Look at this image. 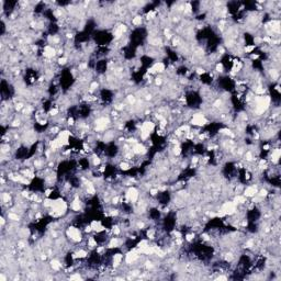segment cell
<instances>
[{
  "label": "cell",
  "mask_w": 281,
  "mask_h": 281,
  "mask_svg": "<svg viewBox=\"0 0 281 281\" xmlns=\"http://www.w3.org/2000/svg\"><path fill=\"white\" fill-rule=\"evenodd\" d=\"M66 235L69 240L74 242V243H80L84 240V237H82V233L81 231L76 226H69L66 231Z\"/></svg>",
  "instance_id": "6da1fadb"
},
{
  "label": "cell",
  "mask_w": 281,
  "mask_h": 281,
  "mask_svg": "<svg viewBox=\"0 0 281 281\" xmlns=\"http://www.w3.org/2000/svg\"><path fill=\"white\" fill-rule=\"evenodd\" d=\"M190 123L191 125H193V126L202 127L204 125L209 124V120L205 118V115L202 112H198V113L192 114V117L190 119Z\"/></svg>",
  "instance_id": "7a4b0ae2"
},
{
  "label": "cell",
  "mask_w": 281,
  "mask_h": 281,
  "mask_svg": "<svg viewBox=\"0 0 281 281\" xmlns=\"http://www.w3.org/2000/svg\"><path fill=\"white\" fill-rule=\"evenodd\" d=\"M138 198H140V191L137 190L135 187H130L125 193V200H126L125 203L134 204L137 202Z\"/></svg>",
  "instance_id": "3957f363"
},
{
  "label": "cell",
  "mask_w": 281,
  "mask_h": 281,
  "mask_svg": "<svg viewBox=\"0 0 281 281\" xmlns=\"http://www.w3.org/2000/svg\"><path fill=\"white\" fill-rule=\"evenodd\" d=\"M257 191H258L257 185L247 186L246 188H244V190H243V195H245L246 198H253V197H255V195H257Z\"/></svg>",
  "instance_id": "277c9868"
},
{
  "label": "cell",
  "mask_w": 281,
  "mask_h": 281,
  "mask_svg": "<svg viewBox=\"0 0 281 281\" xmlns=\"http://www.w3.org/2000/svg\"><path fill=\"white\" fill-rule=\"evenodd\" d=\"M147 147H146L144 144H140V143H136L133 145L132 147V152L134 153L135 155H138V156H142V155H145L147 153Z\"/></svg>",
  "instance_id": "5b68a950"
},
{
  "label": "cell",
  "mask_w": 281,
  "mask_h": 281,
  "mask_svg": "<svg viewBox=\"0 0 281 281\" xmlns=\"http://www.w3.org/2000/svg\"><path fill=\"white\" fill-rule=\"evenodd\" d=\"M281 156V150L279 147H276L271 150V153L269 154V160L271 162L273 165H277L279 163V159H280Z\"/></svg>",
  "instance_id": "8992f818"
},
{
  "label": "cell",
  "mask_w": 281,
  "mask_h": 281,
  "mask_svg": "<svg viewBox=\"0 0 281 281\" xmlns=\"http://www.w3.org/2000/svg\"><path fill=\"white\" fill-rule=\"evenodd\" d=\"M91 227H92V231L96 232V233H102V232L105 231V227L102 225V223L100 221H97V220H93L92 222L90 223Z\"/></svg>",
  "instance_id": "52a82bcc"
},
{
  "label": "cell",
  "mask_w": 281,
  "mask_h": 281,
  "mask_svg": "<svg viewBox=\"0 0 281 281\" xmlns=\"http://www.w3.org/2000/svg\"><path fill=\"white\" fill-rule=\"evenodd\" d=\"M140 130H142V131L148 132V133H152V132L155 130V123L153 122V121H145V122L142 123Z\"/></svg>",
  "instance_id": "ba28073f"
},
{
  "label": "cell",
  "mask_w": 281,
  "mask_h": 281,
  "mask_svg": "<svg viewBox=\"0 0 281 281\" xmlns=\"http://www.w3.org/2000/svg\"><path fill=\"white\" fill-rule=\"evenodd\" d=\"M123 261V254L118 253V254H114L112 256V266L114 268H118L121 266V263Z\"/></svg>",
  "instance_id": "9c48e42d"
},
{
  "label": "cell",
  "mask_w": 281,
  "mask_h": 281,
  "mask_svg": "<svg viewBox=\"0 0 281 281\" xmlns=\"http://www.w3.org/2000/svg\"><path fill=\"white\" fill-rule=\"evenodd\" d=\"M87 256H88V251H87L86 249H84V248H78V249H76V251L74 253L73 258L84 259V258H86Z\"/></svg>",
  "instance_id": "30bf717a"
},
{
  "label": "cell",
  "mask_w": 281,
  "mask_h": 281,
  "mask_svg": "<svg viewBox=\"0 0 281 281\" xmlns=\"http://www.w3.org/2000/svg\"><path fill=\"white\" fill-rule=\"evenodd\" d=\"M152 67H153V69L155 70L156 74H163L166 70V66H165V64L163 62H156Z\"/></svg>",
  "instance_id": "8fae6325"
},
{
  "label": "cell",
  "mask_w": 281,
  "mask_h": 281,
  "mask_svg": "<svg viewBox=\"0 0 281 281\" xmlns=\"http://www.w3.org/2000/svg\"><path fill=\"white\" fill-rule=\"evenodd\" d=\"M50 266L54 271H59L63 268V263H60L58 259H52L50 263Z\"/></svg>",
  "instance_id": "7c38bea8"
},
{
  "label": "cell",
  "mask_w": 281,
  "mask_h": 281,
  "mask_svg": "<svg viewBox=\"0 0 281 281\" xmlns=\"http://www.w3.org/2000/svg\"><path fill=\"white\" fill-rule=\"evenodd\" d=\"M120 245H121V240L118 237H112L107 247L108 248H118V247H120Z\"/></svg>",
  "instance_id": "4fadbf2b"
},
{
  "label": "cell",
  "mask_w": 281,
  "mask_h": 281,
  "mask_svg": "<svg viewBox=\"0 0 281 281\" xmlns=\"http://www.w3.org/2000/svg\"><path fill=\"white\" fill-rule=\"evenodd\" d=\"M87 246H88L90 249L97 248V247H98V242H97V238H95L93 236L88 237V240H87Z\"/></svg>",
  "instance_id": "5bb4252c"
},
{
  "label": "cell",
  "mask_w": 281,
  "mask_h": 281,
  "mask_svg": "<svg viewBox=\"0 0 281 281\" xmlns=\"http://www.w3.org/2000/svg\"><path fill=\"white\" fill-rule=\"evenodd\" d=\"M143 20H144V18H143L140 14H137V15H135V17L131 20L132 25H134V27H140V24L143 23Z\"/></svg>",
  "instance_id": "9a60e30c"
},
{
  "label": "cell",
  "mask_w": 281,
  "mask_h": 281,
  "mask_svg": "<svg viewBox=\"0 0 281 281\" xmlns=\"http://www.w3.org/2000/svg\"><path fill=\"white\" fill-rule=\"evenodd\" d=\"M90 162H91V165H92L93 167H98L100 164H101V158H100L97 154H93L91 156Z\"/></svg>",
  "instance_id": "2e32d148"
},
{
  "label": "cell",
  "mask_w": 281,
  "mask_h": 281,
  "mask_svg": "<svg viewBox=\"0 0 281 281\" xmlns=\"http://www.w3.org/2000/svg\"><path fill=\"white\" fill-rule=\"evenodd\" d=\"M119 167H120V169L121 170H123V171H127V170H130L131 169V164L129 163L127 160H123V162H120V164H119Z\"/></svg>",
  "instance_id": "e0dca14e"
},
{
  "label": "cell",
  "mask_w": 281,
  "mask_h": 281,
  "mask_svg": "<svg viewBox=\"0 0 281 281\" xmlns=\"http://www.w3.org/2000/svg\"><path fill=\"white\" fill-rule=\"evenodd\" d=\"M7 216H8V220H10V221H13V222H19V221H20V216H19L18 213H15L14 211L9 212V213L7 214Z\"/></svg>",
  "instance_id": "ac0fdd59"
},
{
  "label": "cell",
  "mask_w": 281,
  "mask_h": 281,
  "mask_svg": "<svg viewBox=\"0 0 281 281\" xmlns=\"http://www.w3.org/2000/svg\"><path fill=\"white\" fill-rule=\"evenodd\" d=\"M1 200H2V204H9V202L11 201V195L9 192H2Z\"/></svg>",
  "instance_id": "d6986e66"
},
{
  "label": "cell",
  "mask_w": 281,
  "mask_h": 281,
  "mask_svg": "<svg viewBox=\"0 0 281 281\" xmlns=\"http://www.w3.org/2000/svg\"><path fill=\"white\" fill-rule=\"evenodd\" d=\"M156 230H154V228H148L147 231H146V236H147V238L148 240H155L156 238Z\"/></svg>",
  "instance_id": "ffe728a7"
},
{
  "label": "cell",
  "mask_w": 281,
  "mask_h": 281,
  "mask_svg": "<svg viewBox=\"0 0 281 281\" xmlns=\"http://www.w3.org/2000/svg\"><path fill=\"white\" fill-rule=\"evenodd\" d=\"M147 246H150L148 240H140V242L137 243L136 248H138V249H143V248H145V247H147Z\"/></svg>",
  "instance_id": "44dd1931"
},
{
  "label": "cell",
  "mask_w": 281,
  "mask_h": 281,
  "mask_svg": "<svg viewBox=\"0 0 281 281\" xmlns=\"http://www.w3.org/2000/svg\"><path fill=\"white\" fill-rule=\"evenodd\" d=\"M68 63V58L66 56H59L57 59V65L58 66H65Z\"/></svg>",
  "instance_id": "7402d4cb"
},
{
  "label": "cell",
  "mask_w": 281,
  "mask_h": 281,
  "mask_svg": "<svg viewBox=\"0 0 281 281\" xmlns=\"http://www.w3.org/2000/svg\"><path fill=\"white\" fill-rule=\"evenodd\" d=\"M255 48H256V44H253V45H246L244 47L243 52H244V53H247V54H251Z\"/></svg>",
  "instance_id": "603a6c76"
},
{
  "label": "cell",
  "mask_w": 281,
  "mask_h": 281,
  "mask_svg": "<svg viewBox=\"0 0 281 281\" xmlns=\"http://www.w3.org/2000/svg\"><path fill=\"white\" fill-rule=\"evenodd\" d=\"M126 101L127 103L130 104V105H134V104L136 103V98L134 95H129L126 97Z\"/></svg>",
  "instance_id": "cb8c5ba5"
},
{
  "label": "cell",
  "mask_w": 281,
  "mask_h": 281,
  "mask_svg": "<svg viewBox=\"0 0 281 281\" xmlns=\"http://www.w3.org/2000/svg\"><path fill=\"white\" fill-rule=\"evenodd\" d=\"M111 232H112V234H113L114 236H118V235H120V234H121V228H120V226L115 225V226L112 227Z\"/></svg>",
  "instance_id": "d4e9b609"
},
{
  "label": "cell",
  "mask_w": 281,
  "mask_h": 281,
  "mask_svg": "<svg viewBox=\"0 0 281 281\" xmlns=\"http://www.w3.org/2000/svg\"><path fill=\"white\" fill-rule=\"evenodd\" d=\"M215 68H216V72L218 73H223L224 72V65L222 63H218L215 65Z\"/></svg>",
  "instance_id": "484cf974"
},
{
  "label": "cell",
  "mask_w": 281,
  "mask_h": 281,
  "mask_svg": "<svg viewBox=\"0 0 281 281\" xmlns=\"http://www.w3.org/2000/svg\"><path fill=\"white\" fill-rule=\"evenodd\" d=\"M195 238V233H190V234H187L186 235V240L187 242H192Z\"/></svg>",
  "instance_id": "4316f807"
},
{
  "label": "cell",
  "mask_w": 281,
  "mask_h": 281,
  "mask_svg": "<svg viewBox=\"0 0 281 281\" xmlns=\"http://www.w3.org/2000/svg\"><path fill=\"white\" fill-rule=\"evenodd\" d=\"M163 81H164V80H163V78H162V77H156V78H155V85H156V86H160V85L163 84Z\"/></svg>",
  "instance_id": "83f0119b"
},
{
  "label": "cell",
  "mask_w": 281,
  "mask_h": 281,
  "mask_svg": "<svg viewBox=\"0 0 281 281\" xmlns=\"http://www.w3.org/2000/svg\"><path fill=\"white\" fill-rule=\"evenodd\" d=\"M0 280H1V281H6V280H7V277H6L5 275H4V272H1V273H0Z\"/></svg>",
  "instance_id": "f1b7e54d"
},
{
  "label": "cell",
  "mask_w": 281,
  "mask_h": 281,
  "mask_svg": "<svg viewBox=\"0 0 281 281\" xmlns=\"http://www.w3.org/2000/svg\"><path fill=\"white\" fill-rule=\"evenodd\" d=\"M218 280H227V277L225 276H218V278H216Z\"/></svg>",
  "instance_id": "f546056e"
},
{
  "label": "cell",
  "mask_w": 281,
  "mask_h": 281,
  "mask_svg": "<svg viewBox=\"0 0 281 281\" xmlns=\"http://www.w3.org/2000/svg\"><path fill=\"white\" fill-rule=\"evenodd\" d=\"M5 224H6V220H5V216H2V218H1V226L4 227V226H5Z\"/></svg>",
  "instance_id": "4dcf8cb0"
}]
</instances>
